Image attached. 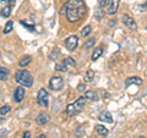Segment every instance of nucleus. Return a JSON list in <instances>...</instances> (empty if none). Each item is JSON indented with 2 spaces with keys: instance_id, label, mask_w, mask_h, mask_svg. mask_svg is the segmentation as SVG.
I'll use <instances>...</instances> for the list:
<instances>
[{
  "instance_id": "1",
  "label": "nucleus",
  "mask_w": 147,
  "mask_h": 138,
  "mask_svg": "<svg viewBox=\"0 0 147 138\" xmlns=\"http://www.w3.org/2000/svg\"><path fill=\"white\" fill-rule=\"evenodd\" d=\"M86 11V5L84 0H66V3L63 5L60 13L64 15L65 13L66 20L69 22H77L80 21L82 16L85 15Z\"/></svg>"
},
{
  "instance_id": "2",
  "label": "nucleus",
  "mask_w": 147,
  "mask_h": 138,
  "mask_svg": "<svg viewBox=\"0 0 147 138\" xmlns=\"http://www.w3.org/2000/svg\"><path fill=\"white\" fill-rule=\"evenodd\" d=\"M15 81L22 87H32V84H33V77H32L31 72L25 70V68H21V70L16 71Z\"/></svg>"
},
{
  "instance_id": "3",
  "label": "nucleus",
  "mask_w": 147,
  "mask_h": 138,
  "mask_svg": "<svg viewBox=\"0 0 147 138\" xmlns=\"http://www.w3.org/2000/svg\"><path fill=\"white\" fill-rule=\"evenodd\" d=\"M85 102H86L85 96H80V98H77L74 103H70L65 109L66 115L67 116H75V115L81 113L85 107Z\"/></svg>"
},
{
  "instance_id": "4",
  "label": "nucleus",
  "mask_w": 147,
  "mask_h": 138,
  "mask_svg": "<svg viewBox=\"0 0 147 138\" xmlns=\"http://www.w3.org/2000/svg\"><path fill=\"white\" fill-rule=\"evenodd\" d=\"M37 103L42 108H48L49 105V93L44 88H40L37 94Z\"/></svg>"
},
{
  "instance_id": "5",
  "label": "nucleus",
  "mask_w": 147,
  "mask_h": 138,
  "mask_svg": "<svg viewBox=\"0 0 147 138\" xmlns=\"http://www.w3.org/2000/svg\"><path fill=\"white\" fill-rule=\"evenodd\" d=\"M49 87L50 89L54 92H59L64 88V80L60 76H53L49 81Z\"/></svg>"
},
{
  "instance_id": "6",
  "label": "nucleus",
  "mask_w": 147,
  "mask_h": 138,
  "mask_svg": "<svg viewBox=\"0 0 147 138\" xmlns=\"http://www.w3.org/2000/svg\"><path fill=\"white\" fill-rule=\"evenodd\" d=\"M77 45H79V37L77 36H70L65 39V47L70 52H74L77 48Z\"/></svg>"
},
{
  "instance_id": "7",
  "label": "nucleus",
  "mask_w": 147,
  "mask_h": 138,
  "mask_svg": "<svg viewBox=\"0 0 147 138\" xmlns=\"http://www.w3.org/2000/svg\"><path fill=\"white\" fill-rule=\"evenodd\" d=\"M123 23L129 29H131V31H136V29H137V23H136V21H135L131 16L126 15V13H124V15H123Z\"/></svg>"
},
{
  "instance_id": "8",
  "label": "nucleus",
  "mask_w": 147,
  "mask_h": 138,
  "mask_svg": "<svg viewBox=\"0 0 147 138\" xmlns=\"http://www.w3.org/2000/svg\"><path fill=\"white\" fill-rule=\"evenodd\" d=\"M25 95H26V92H25V88L24 87H17L13 92V102L15 103H21L22 100L25 99Z\"/></svg>"
},
{
  "instance_id": "9",
  "label": "nucleus",
  "mask_w": 147,
  "mask_h": 138,
  "mask_svg": "<svg viewBox=\"0 0 147 138\" xmlns=\"http://www.w3.org/2000/svg\"><path fill=\"white\" fill-rule=\"evenodd\" d=\"M49 120H50V116L44 111H40L38 114V116H37V119H36V121H37L38 125H45Z\"/></svg>"
},
{
  "instance_id": "10",
  "label": "nucleus",
  "mask_w": 147,
  "mask_h": 138,
  "mask_svg": "<svg viewBox=\"0 0 147 138\" xmlns=\"http://www.w3.org/2000/svg\"><path fill=\"white\" fill-rule=\"evenodd\" d=\"M119 4H120V0H110L109 9H108V13H109V15H114V13L118 12Z\"/></svg>"
},
{
  "instance_id": "11",
  "label": "nucleus",
  "mask_w": 147,
  "mask_h": 138,
  "mask_svg": "<svg viewBox=\"0 0 147 138\" xmlns=\"http://www.w3.org/2000/svg\"><path fill=\"white\" fill-rule=\"evenodd\" d=\"M99 120L102 122H105V123H113V116L112 114L109 111H102L99 114Z\"/></svg>"
},
{
  "instance_id": "12",
  "label": "nucleus",
  "mask_w": 147,
  "mask_h": 138,
  "mask_svg": "<svg viewBox=\"0 0 147 138\" xmlns=\"http://www.w3.org/2000/svg\"><path fill=\"white\" fill-rule=\"evenodd\" d=\"M142 83V78L137 77V76H132V77H127L125 80V86L129 87L131 84H136V86H140Z\"/></svg>"
},
{
  "instance_id": "13",
  "label": "nucleus",
  "mask_w": 147,
  "mask_h": 138,
  "mask_svg": "<svg viewBox=\"0 0 147 138\" xmlns=\"http://www.w3.org/2000/svg\"><path fill=\"white\" fill-rule=\"evenodd\" d=\"M103 53H104L103 47H97V48L93 50V54H92V56H91V60L92 61H97L98 59L103 55Z\"/></svg>"
},
{
  "instance_id": "14",
  "label": "nucleus",
  "mask_w": 147,
  "mask_h": 138,
  "mask_svg": "<svg viewBox=\"0 0 147 138\" xmlns=\"http://www.w3.org/2000/svg\"><path fill=\"white\" fill-rule=\"evenodd\" d=\"M96 131H97V133L99 136L102 137H107L109 131L107 130V127H104L103 125H96Z\"/></svg>"
},
{
  "instance_id": "15",
  "label": "nucleus",
  "mask_w": 147,
  "mask_h": 138,
  "mask_svg": "<svg viewBox=\"0 0 147 138\" xmlns=\"http://www.w3.org/2000/svg\"><path fill=\"white\" fill-rule=\"evenodd\" d=\"M84 96H85L86 99L92 100V102H97V100H98V95H97V93H96V92H93V90H87Z\"/></svg>"
},
{
  "instance_id": "16",
  "label": "nucleus",
  "mask_w": 147,
  "mask_h": 138,
  "mask_svg": "<svg viewBox=\"0 0 147 138\" xmlns=\"http://www.w3.org/2000/svg\"><path fill=\"white\" fill-rule=\"evenodd\" d=\"M10 75V71L6 67H0V81H6Z\"/></svg>"
},
{
  "instance_id": "17",
  "label": "nucleus",
  "mask_w": 147,
  "mask_h": 138,
  "mask_svg": "<svg viewBox=\"0 0 147 138\" xmlns=\"http://www.w3.org/2000/svg\"><path fill=\"white\" fill-rule=\"evenodd\" d=\"M104 15H105V12H104V10H103V7H99V6H98V9H97V10L94 11V13H93L94 18H96V20H98V21L103 20Z\"/></svg>"
},
{
  "instance_id": "18",
  "label": "nucleus",
  "mask_w": 147,
  "mask_h": 138,
  "mask_svg": "<svg viewBox=\"0 0 147 138\" xmlns=\"http://www.w3.org/2000/svg\"><path fill=\"white\" fill-rule=\"evenodd\" d=\"M32 61V58L30 56V55H25L24 58L20 60V62H18V65H20V67H26L28 64Z\"/></svg>"
},
{
  "instance_id": "19",
  "label": "nucleus",
  "mask_w": 147,
  "mask_h": 138,
  "mask_svg": "<svg viewBox=\"0 0 147 138\" xmlns=\"http://www.w3.org/2000/svg\"><path fill=\"white\" fill-rule=\"evenodd\" d=\"M11 7L10 5H6L5 7H3L1 10H0V16L1 17H9L11 15Z\"/></svg>"
},
{
  "instance_id": "20",
  "label": "nucleus",
  "mask_w": 147,
  "mask_h": 138,
  "mask_svg": "<svg viewBox=\"0 0 147 138\" xmlns=\"http://www.w3.org/2000/svg\"><path fill=\"white\" fill-rule=\"evenodd\" d=\"M63 64L65 65L66 67H75V65H76V62H75V60L71 58V56H67L66 59H64V61H63Z\"/></svg>"
},
{
  "instance_id": "21",
  "label": "nucleus",
  "mask_w": 147,
  "mask_h": 138,
  "mask_svg": "<svg viewBox=\"0 0 147 138\" xmlns=\"http://www.w3.org/2000/svg\"><path fill=\"white\" fill-rule=\"evenodd\" d=\"M12 27H13V22L12 21H7L5 27H4V29H3V33L4 34H9L12 31Z\"/></svg>"
},
{
  "instance_id": "22",
  "label": "nucleus",
  "mask_w": 147,
  "mask_h": 138,
  "mask_svg": "<svg viewBox=\"0 0 147 138\" xmlns=\"http://www.w3.org/2000/svg\"><path fill=\"white\" fill-rule=\"evenodd\" d=\"M93 78H94V72L92 70H88L86 72L84 80H85V82H92V81H93Z\"/></svg>"
},
{
  "instance_id": "23",
  "label": "nucleus",
  "mask_w": 147,
  "mask_h": 138,
  "mask_svg": "<svg viewBox=\"0 0 147 138\" xmlns=\"http://www.w3.org/2000/svg\"><path fill=\"white\" fill-rule=\"evenodd\" d=\"M94 44H96V39H94V38L87 39L86 42H85V44H84V48H85V49H90V48L93 47Z\"/></svg>"
},
{
  "instance_id": "24",
  "label": "nucleus",
  "mask_w": 147,
  "mask_h": 138,
  "mask_svg": "<svg viewBox=\"0 0 147 138\" xmlns=\"http://www.w3.org/2000/svg\"><path fill=\"white\" fill-rule=\"evenodd\" d=\"M91 32H92V27L90 25H87V26L84 27V29L81 31V36L82 37H87V36H90Z\"/></svg>"
},
{
  "instance_id": "25",
  "label": "nucleus",
  "mask_w": 147,
  "mask_h": 138,
  "mask_svg": "<svg viewBox=\"0 0 147 138\" xmlns=\"http://www.w3.org/2000/svg\"><path fill=\"white\" fill-rule=\"evenodd\" d=\"M11 111V107L10 105H4V107L0 108V115H6Z\"/></svg>"
},
{
  "instance_id": "26",
  "label": "nucleus",
  "mask_w": 147,
  "mask_h": 138,
  "mask_svg": "<svg viewBox=\"0 0 147 138\" xmlns=\"http://www.w3.org/2000/svg\"><path fill=\"white\" fill-rule=\"evenodd\" d=\"M55 70L59 71V72H66L67 71V67L61 62V64H57V66H55Z\"/></svg>"
},
{
  "instance_id": "27",
  "label": "nucleus",
  "mask_w": 147,
  "mask_h": 138,
  "mask_svg": "<svg viewBox=\"0 0 147 138\" xmlns=\"http://www.w3.org/2000/svg\"><path fill=\"white\" fill-rule=\"evenodd\" d=\"M20 23H21L22 26H25L30 32H33V31H34V25H30L28 22H26V21H20Z\"/></svg>"
},
{
  "instance_id": "28",
  "label": "nucleus",
  "mask_w": 147,
  "mask_h": 138,
  "mask_svg": "<svg viewBox=\"0 0 147 138\" xmlns=\"http://www.w3.org/2000/svg\"><path fill=\"white\" fill-rule=\"evenodd\" d=\"M58 55H59V49H58V48H55L53 52L50 53V56H49V58L52 59V60H55V59L58 58Z\"/></svg>"
},
{
  "instance_id": "29",
  "label": "nucleus",
  "mask_w": 147,
  "mask_h": 138,
  "mask_svg": "<svg viewBox=\"0 0 147 138\" xmlns=\"http://www.w3.org/2000/svg\"><path fill=\"white\" fill-rule=\"evenodd\" d=\"M108 3H109V0H99V1H98V6L99 7H104V6L108 5Z\"/></svg>"
},
{
  "instance_id": "30",
  "label": "nucleus",
  "mask_w": 147,
  "mask_h": 138,
  "mask_svg": "<svg viewBox=\"0 0 147 138\" xmlns=\"http://www.w3.org/2000/svg\"><path fill=\"white\" fill-rule=\"evenodd\" d=\"M85 89H86L85 83H80L79 86H77V92H84Z\"/></svg>"
},
{
  "instance_id": "31",
  "label": "nucleus",
  "mask_w": 147,
  "mask_h": 138,
  "mask_svg": "<svg viewBox=\"0 0 147 138\" xmlns=\"http://www.w3.org/2000/svg\"><path fill=\"white\" fill-rule=\"evenodd\" d=\"M22 138H31V132L30 131H26L24 133V136H22Z\"/></svg>"
},
{
  "instance_id": "32",
  "label": "nucleus",
  "mask_w": 147,
  "mask_h": 138,
  "mask_svg": "<svg viewBox=\"0 0 147 138\" xmlns=\"http://www.w3.org/2000/svg\"><path fill=\"white\" fill-rule=\"evenodd\" d=\"M117 25V18H113V20H110L109 21V26L112 27V26H115Z\"/></svg>"
},
{
  "instance_id": "33",
  "label": "nucleus",
  "mask_w": 147,
  "mask_h": 138,
  "mask_svg": "<svg viewBox=\"0 0 147 138\" xmlns=\"http://www.w3.org/2000/svg\"><path fill=\"white\" fill-rule=\"evenodd\" d=\"M6 1L9 3V5H10V6H13V5H15V1H16V0H6Z\"/></svg>"
},
{
  "instance_id": "34",
  "label": "nucleus",
  "mask_w": 147,
  "mask_h": 138,
  "mask_svg": "<svg viewBox=\"0 0 147 138\" xmlns=\"http://www.w3.org/2000/svg\"><path fill=\"white\" fill-rule=\"evenodd\" d=\"M141 9H142V10H141V11H146V9H147V1H146V3L144 4V5H142V6H141Z\"/></svg>"
},
{
  "instance_id": "35",
  "label": "nucleus",
  "mask_w": 147,
  "mask_h": 138,
  "mask_svg": "<svg viewBox=\"0 0 147 138\" xmlns=\"http://www.w3.org/2000/svg\"><path fill=\"white\" fill-rule=\"evenodd\" d=\"M36 138H47V136L45 135H39L38 137H36Z\"/></svg>"
},
{
  "instance_id": "36",
  "label": "nucleus",
  "mask_w": 147,
  "mask_h": 138,
  "mask_svg": "<svg viewBox=\"0 0 147 138\" xmlns=\"http://www.w3.org/2000/svg\"><path fill=\"white\" fill-rule=\"evenodd\" d=\"M1 1H3V3H5V1H6V0H1Z\"/></svg>"
},
{
  "instance_id": "37",
  "label": "nucleus",
  "mask_w": 147,
  "mask_h": 138,
  "mask_svg": "<svg viewBox=\"0 0 147 138\" xmlns=\"http://www.w3.org/2000/svg\"><path fill=\"white\" fill-rule=\"evenodd\" d=\"M139 138H145V137H144V136H141V137H139Z\"/></svg>"
}]
</instances>
